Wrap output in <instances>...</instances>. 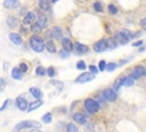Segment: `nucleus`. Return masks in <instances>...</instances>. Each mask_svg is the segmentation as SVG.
I'll use <instances>...</instances> for the list:
<instances>
[{
	"mask_svg": "<svg viewBox=\"0 0 146 132\" xmlns=\"http://www.w3.org/2000/svg\"><path fill=\"white\" fill-rule=\"evenodd\" d=\"M40 127H41V124L38 123L36 121L27 119V121H22L18 124H16L14 130L15 131H21V130H24V129H40Z\"/></svg>",
	"mask_w": 146,
	"mask_h": 132,
	"instance_id": "f257e3e1",
	"label": "nucleus"
},
{
	"mask_svg": "<svg viewBox=\"0 0 146 132\" xmlns=\"http://www.w3.org/2000/svg\"><path fill=\"white\" fill-rule=\"evenodd\" d=\"M30 45H31L32 49L34 52H38V53H41L44 49V42H43L42 38L36 36V34H34L30 38Z\"/></svg>",
	"mask_w": 146,
	"mask_h": 132,
	"instance_id": "f03ea898",
	"label": "nucleus"
},
{
	"mask_svg": "<svg viewBox=\"0 0 146 132\" xmlns=\"http://www.w3.org/2000/svg\"><path fill=\"white\" fill-rule=\"evenodd\" d=\"M84 108L87 109L88 112L90 114H96L98 110H99V104L97 103L96 100L91 99V98H88L84 100Z\"/></svg>",
	"mask_w": 146,
	"mask_h": 132,
	"instance_id": "7ed1b4c3",
	"label": "nucleus"
},
{
	"mask_svg": "<svg viewBox=\"0 0 146 132\" xmlns=\"http://www.w3.org/2000/svg\"><path fill=\"white\" fill-rule=\"evenodd\" d=\"M102 98L105 99L106 101H110V102H113L116 100V93L114 90L112 88H105L103 92H102Z\"/></svg>",
	"mask_w": 146,
	"mask_h": 132,
	"instance_id": "20e7f679",
	"label": "nucleus"
},
{
	"mask_svg": "<svg viewBox=\"0 0 146 132\" xmlns=\"http://www.w3.org/2000/svg\"><path fill=\"white\" fill-rule=\"evenodd\" d=\"M116 38L117 39H120L121 40V42L122 44H125L127 41H129L132 37H133V34H131L130 33V31H127V30H121V31H119V32H116Z\"/></svg>",
	"mask_w": 146,
	"mask_h": 132,
	"instance_id": "39448f33",
	"label": "nucleus"
},
{
	"mask_svg": "<svg viewBox=\"0 0 146 132\" xmlns=\"http://www.w3.org/2000/svg\"><path fill=\"white\" fill-rule=\"evenodd\" d=\"M94 79V73L91 72H83L81 73L76 79H75V83H80V84H84V83H88L90 80Z\"/></svg>",
	"mask_w": 146,
	"mask_h": 132,
	"instance_id": "423d86ee",
	"label": "nucleus"
},
{
	"mask_svg": "<svg viewBox=\"0 0 146 132\" xmlns=\"http://www.w3.org/2000/svg\"><path fill=\"white\" fill-rule=\"evenodd\" d=\"M145 75H146L145 68H144L143 65H138V67H135V69H133V71L131 72L130 77L133 78V79H137V78L143 77V76H145Z\"/></svg>",
	"mask_w": 146,
	"mask_h": 132,
	"instance_id": "0eeeda50",
	"label": "nucleus"
},
{
	"mask_svg": "<svg viewBox=\"0 0 146 132\" xmlns=\"http://www.w3.org/2000/svg\"><path fill=\"white\" fill-rule=\"evenodd\" d=\"M107 48H108V47H107V41H106L105 39H100V40H98L97 42H95V45H94V49H95L97 53H99V52H105Z\"/></svg>",
	"mask_w": 146,
	"mask_h": 132,
	"instance_id": "6e6552de",
	"label": "nucleus"
},
{
	"mask_svg": "<svg viewBox=\"0 0 146 132\" xmlns=\"http://www.w3.org/2000/svg\"><path fill=\"white\" fill-rule=\"evenodd\" d=\"M15 102H16V107H17L19 110H26V108H27V101H26L23 96L16 98Z\"/></svg>",
	"mask_w": 146,
	"mask_h": 132,
	"instance_id": "1a4fd4ad",
	"label": "nucleus"
},
{
	"mask_svg": "<svg viewBox=\"0 0 146 132\" xmlns=\"http://www.w3.org/2000/svg\"><path fill=\"white\" fill-rule=\"evenodd\" d=\"M19 6L18 0H5L3 1V7L7 9H15Z\"/></svg>",
	"mask_w": 146,
	"mask_h": 132,
	"instance_id": "9d476101",
	"label": "nucleus"
},
{
	"mask_svg": "<svg viewBox=\"0 0 146 132\" xmlns=\"http://www.w3.org/2000/svg\"><path fill=\"white\" fill-rule=\"evenodd\" d=\"M60 40H62V45H63L65 51H67V52H72L73 51V42L68 38H62Z\"/></svg>",
	"mask_w": 146,
	"mask_h": 132,
	"instance_id": "9b49d317",
	"label": "nucleus"
},
{
	"mask_svg": "<svg viewBox=\"0 0 146 132\" xmlns=\"http://www.w3.org/2000/svg\"><path fill=\"white\" fill-rule=\"evenodd\" d=\"M73 119H74L76 123H79V124H86V123H87V117H86L84 114H82V112H76V114H74V115H73Z\"/></svg>",
	"mask_w": 146,
	"mask_h": 132,
	"instance_id": "f8f14e48",
	"label": "nucleus"
},
{
	"mask_svg": "<svg viewBox=\"0 0 146 132\" xmlns=\"http://www.w3.org/2000/svg\"><path fill=\"white\" fill-rule=\"evenodd\" d=\"M9 40L15 45H21L22 44V38L18 33H14V32L9 33Z\"/></svg>",
	"mask_w": 146,
	"mask_h": 132,
	"instance_id": "ddd939ff",
	"label": "nucleus"
},
{
	"mask_svg": "<svg viewBox=\"0 0 146 132\" xmlns=\"http://www.w3.org/2000/svg\"><path fill=\"white\" fill-rule=\"evenodd\" d=\"M42 104H43V101H42V100H40V99H36V101H34V102L30 103V104H29V107H27L26 109H27V111H32V110L38 109V108H39V107H41Z\"/></svg>",
	"mask_w": 146,
	"mask_h": 132,
	"instance_id": "4468645a",
	"label": "nucleus"
},
{
	"mask_svg": "<svg viewBox=\"0 0 146 132\" xmlns=\"http://www.w3.org/2000/svg\"><path fill=\"white\" fill-rule=\"evenodd\" d=\"M34 20H35V14H34V13H27L26 16L24 17L23 23H24L25 25H29V24H32V23L34 22Z\"/></svg>",
	"mask_w": 146,
	"mask_h": 132,
	"instance_id": "2eb2a0df",
	"label": "nucleus"
},
{
	"mask_svg": "<svg viewBox=\"0 0 146 132\" xmlns=\"http://www.w3.org/2000/svg\"><path fill=\"white\" fill-rule=\"evenodd\" d=\"M74 48H75V51H76L79 54H86V53L88 52V46L82 45V44H80V42H76L75 46H74Z\"/></svg>",
	"mask_w": 146,
	"mask_h": 132,
	"instance_id": "dca6fc26",
	"label": "nucleus"
},
{
	"mask_svg": "<svg viewBox=\"0 0 146 132\" xmlns=\"http://www.w3.org/2000/svg\"><path fill=\"white\" fill-rule=\"evenodd\" d=\"M62 33H63V31H62V29L59 26H56V28H54L51 30V36L55 39H62Z\"/></svg>",
	"mask_w": 146,
	"mask_h": 132,
	"instance_id": "f3484780",
	"label": "nucleus"
},
{
	"mask_svg": "<svg viewBox=\"0 0 146 132\" xmlns=\"http://www.w3.org/2000/svg\"><path fill=\"white\" fill-rule=\"evenodd\" d=\"M7 24H8L9 28L14 29V28H16V26L18 25V20H17L16 17H14V16H9V17L7 18Z\"/></svg>",
	"mask_w": 146,
	"mask_h": 132,
	"instance_id": "a211bd4d",
	"label": "nucleus"
},
{
	"mask_svg": "<svg viewBox=\"0 0 146 132\" xmlns=\"http://www.w3.org/2000/svg\"><path fill=\"white\" fill-rule=\"evenodd\" d=\"M30 93H31L32 96L35 98V99H41V96H42L41 90H40V88H36V87H31V88H30Z\"/></svg>",
	"mask_w": 146,
	"mask_h": 132,
	"instance_id": "6ab92c4d",
	"label": "nucleus"
},
{
	"mask_svg": "<svg viewBox=\"0 0 146 132\" xmlns=\"http://www.w3.org/2000/svg\"><path fill=\"white\" fill-rule=\"evenodd\" d=\"M36 23L40 25V28L41 29H44L47 25H48V22H47V18H46V16H43V15H39V17H38V21H36Z\"/></svg>",
	"mask_w": 146,
	"mask_h": 132,
	"instance_id": "aec40b11",
	"label": "nucleus"
},
{
	"mask_svg": "<svg viewBox=\"0 0 146 132\" xmlns=\"http://www.w3.org/2000/svg\"><path fill=\"white\" fill-rule=\"evenodd\" d=\"M11 77L14 78V79H16V80H21L22 79V71L18 69V68H14L13 69V71H11Z\"/></svg>",
	"mask_w": 146,
	"mask_h": 132,
	"instance_id": "412c9836",
	"label": "nucleus"
},
{
	"mask_svg": "<svg viewBox=\"0 0 146 132\" xmlns=\"http://www.w3.org/2000/svg\"><path fill=\"white\" fill-rule=\"evenodd\" d=\"M44 47L48 49L49 53H55L56 52V46H55V42L52 40H48L44 45Z\"/></svg>",
	"mask_w": 146,
	"mask_h": 132,
	"instance_id": "4be33fe9",
	"label": "nucleus"
},
{
	"mask_svg": "<svg viewBox=\"0 0 146 132\" xmlns=\"http://www.w3.org/2000/svg\"><path fill=\"white\" fill-rule=\"evenodd\" d=\"M39 6L42 10H49L50 8V1L49 0H39Z\"/></svg>",
	"mask_w": 146,
	"mask_h": 132,
	"instance_id": "5701e85b",
	"label": "nucleus"
},
{
	"mask_svg": "<svg viewBox=\"0 0 146 132\" xmlns=\"http://www.w3.org/2000/svg\"><path fill=\"white\" fill-rule=\"evenodd\" d=\"M124 78H125V76H122V77H120V78H117V79L115 80V83H114V90H115V91H117V90L123 85Z\"/></svg>",
	"mask_w": 146,
	"mask_h": 132,
	"instance_id": "b1692460",
	"label": "nucleus"
},
{
	"mask_svg": "<svg viewBox=\"0 0 146 132\" xmlns=\"http://www.w3.org/2000/svg\"><path fill=\"white\" fill-rule=\"evenodd\" d=\"M135 83V79L131 78L130 76L129 77H125L124 78V81H123V86H132Z\"/></svg>",
	"mask_w": 146,
	"mask_h": 132,
	"instance_id": "393cba45",
	"label": "nucleus"
},
{
	"mask_svg": "<svg viewBox=\"0 0 146 132\" xmlns=\"http://www.w3.org/2000/svg\"><path fill=\"white\" fill-rule=\"evenodd\" d=\"M51 119H52V115L50 112H47L44 116H42V122L43 123H51Z\"/></svg>",
	"mask_w": 146,
	"mask_h": 132,
	"instance_id": "a878e982",
	"label": "nucleus"
},
{
	"mask_svg": "<svg viewBox=\"0 0 146 132\" xmlns=\"http://www.w3.org/2000/svg\"><path fill=\"white\" fill-rule=\"evenodd\" d=\"M31 31H32L33 33H38V32H40V31H41V28H40V25L35 22V23H33V24H32V26H31Z\"/></svg>",
	"mask_w": 146,
	"mask_h": 132,
	"instance_id": "bb28decb",
	"label": "nucleus"
},
{
	"mask_svg": "<svg viewBox=\"0 0 146 132\" xmlns=\"http://www.w3.org/2000/svg\"><path fill=\"white\" fill-rule=\"evenodd\" d=\"M66 130H67V132H78L79 129H78L73 123H70V124H67Z\"/></svg>",
	"mask_w": 146,
	"mask_h": 132,
	"instance_id": "cd10ccee",
	"label": "nucleus"
},
{
	"mask_svg": "<svg viewBox=\"0 0 146 132\" xmlns=\"http://www.w3.org/2000/svg\"><path fill=\"white\" fill-rule=\"evenodd\" d=\"M116 68H117V64L116 63H108V64H106L105 70H107V71H114Z\"/></svg>",
	"mask_w": 146,
	"mask_h": 132,
	"instance_id": "c85d7f7f",
	"label": "nucleus"
},
{
	"mask_svg": "<svg viewBox=\"0 0 146 132\" xmlns=\"http://www.w3.org/2000/svg\"><path fill=\"white\" fill-rule=\"evenodd\" d=\"M87 68V65H86V62L84 61H78V63H76V69H79V70H84Z\"/></svg>",
	"mask_w": 146,
	"mask_h": 132,
	"instance_id": "c756f323",
	"label": "nucleus"
},
{
	"mask_svg": "<svg viewBox=\"0 0 146 132\" xmlns=\"http://www.w3.org/2000/svg\"><path fill=\"white\" fill-rule=\"evenodd\" d=\"M116 46H117V44H116V41L114 39H110V41H107V47H110V49H113Z\"/></svg>",
	"mask_w": 146,
	"mask_h": 132,
	"instance_id": "7c9ffc66",
	"label": "nucleus"
},
{
	"mask_svg": "<svg viewBox=\"0 0 146 132\" xmlns=\"http://www.w3.org/2000/svg\"><path fill=\"white\" fill-rule=\"evenodd\" d=\"M35 73L39 75V76H43V75H46V69L42 68V67H38L35 69Z\"/></svg>",
	"mask_w": 146,
	"mask_h": 132,
	"instance_id": "2f4dec72",
	"label": "nucleus"
},
{
	"mask_svg": "<svg viewBox=\"0 0 146 132\" xmlns=\"http://www.w3.org/2000/svg\"><path fill=\"white\" fill-rule=\"evenodd\" d=\"M94 8H95L96 11H99V13L103 11V6H102L100 2H95V3H94Z\"/></svg>",
	"mask_w": 146,
	"mask_h": 132,
	"instance_id": "473e14b6",
	"label": "nucleus"
},
{
	"mask_svg": "<svg viewBox=\"0 0 146 132\" xmlns=\"http://www.w3.org/2000/svg\"><path fill=\"white\" fill-rule=\"evenodd\" d=\"M108 11H110L111 14H113V15H114V14H116V13H117V8H116L114 5H110V6H108Z\"/></svg>",
	"mask_w": 146,
	"mask_h": 132,
	"instance_id": "72a5a7b5",
	"label": "nucleus"
},
{
	"mask_svg": "<svg viewBox=\"0 0 146 132\" xmlns=\"http://www.w3.org/2000/svg\"><path fill=\"white\" fill-rule=\"evenodd\" d=\"M50 84H52V85H56V86L59 88V91H60V90L63 88V86H64L62 81H57V80H51V81H50Z\"/></svg>",
	"mask_w": 146,
	"mask_h": 132,
	"instance_id": "f704fd0d",
	"label": "nucleus"
},
{
	"mask_svg": "<svg viewBox=\"0 0 146 132\" xmlns=\"http://www.w3.org/2000/svg\"><path fill=\"white\" fill-rule=\"evenodd\" d=\"M59 56H60L62 59H67V57L70 56V52H67V51H62V52H59Z\"/></svg>",
	"mask_w": 146,
	"mask_h": 132,
	"instance_id": "c9c22d12",
	"label": "nucleus"
},
{
	"mask_svg": "<svg viewBox=\"0 0 146 132\" xmlns=\"http://www.w3.org/2000/svg\"><path fill=\"white\" fill-rule=\"evenodd\" d=\"M18 69H19L22 72H26L29 68H27V65H26L25 63H21V64H19V67H18Z\"/></svg>",
	"mask_w": 146,
	"mask_h": 132,
	"instance_id": "e433bc0d",
	"label": "nucleus"
},
{
	"mask_svg": "<svg viewBox=\"0 0 146 132\" xmlns=\"http://www.w3.org/2000/svg\"><path fill=\"white\" fill-rule=\"evenodd\" d=\"M105 67H106V63L105 61H99V64H98V69L100 71H104L105 70Z\"/></svg>",
	"mask_w": 146,
	"mask_h": 132,
	"instance_id": "4c0bfd02",
	"label": "nucleus"
},
{
	"mask_svg": "<svg viewBox=\"0 0 146 132\" xmlns=\"http://www.w3.org/2000/svg\"><path fill=\"white\" fill-rule=\"evenodd\" d=\"M46 72L49 75V77H54V75H55V71H54V68H52V67L48 68V70H47Z\"/></svg>",
	"mask_w": 146,
	"mask_h": 132,
	"instance_id": "58836bf2",
	"label": "nucleus"
},
{
	"mask_svg": "<svg viewBox=\"0 0 146 132\" xmlns=\"http://www.w3.org/2000/svg\"><path fill=\"white\" fill-rule=\"evenodd\" d=\"M89 69H90V72H92L94 75H96V73L98 72V69H97V67H95V65H90Z\"/></svg>",
	"mask_w": 146,
	"mask_h": 132,
	"instance_id": "ea45409f",
	"label": "nucleus"
},
{
	"mask_svg": "<svg viewBox=\"0 0 146 132\" xmlns=\"http://www.w3.org/2000/svg\"><path fill=\"white\" fill-rule=\"evenodd\" d=\"M5 86H6V83L2 78H0V92H2L5 90Z\"/></svg>",
	"mask_w": 146,
	"mask_h": 132,
	"instance_id": "a19ab883",
	"label": "nucleus"
},
{
	"mask_svg": "<svg viewBox=\"0 0 146 132\" xmlns=\"http://www.w3.org/2000/svg\"><path fill=\"white\" fill-rule=\"evenodd\" d=\"M9 103H10V100H6V101L3 102V106H2V107H0V111H2V110H3V109H5Z\"/></svg>",
	"mask_w": 146,
	"mask_h": 132,
	"instance_id": "79ce46f5",
	"label": "nucleus"
},
{
	"mask_svg": "<svg viewBox=\"0 0 146 132\" xmlns=\"http://www.w3.org/2000/svg\"><path fill=\"white\" fill-rule=\"evenodd\" d=\"M140 25H141V28H143V29H145V28H146V18H143V20L140 21Z\"/></svg>",
	"mask_w": 146,
	"mask_h": 132,
	"instance_id": "37998d69",
	"label": "nucleus"
},
{
	"mask_svg": "<svg viewBox=\"0 0 146 132\" xmlns=\"http://www.w3.org/2000/svg\"><path fill=\"white\" fill-rule=\"evenodd\" d=\"M143 44V41L141 40H139V41H135L133 44H132V46H135V47H137V46H140Z\"/></svg>",
	"mask_w": 146,
	"mask_h": 132,
	"instance_id": "c03bdc74",
	"label": "nucleus"
},
{
	"mask_svg": "<svg viewBox=\"0 0 146 132\" xmlns=\"http://www.w3.org/2000/svg\"><path fill=\"white\" fill-rule=\"evenodd\" d=\"M51 1H52V2H56V1H58V0H51Z\"/></svg>",
	"mask_w": 146,
	"mask_h": 132,
	"instance_id": "a18cd8bd",
	"label": "nucleus"
}]
</instances>
